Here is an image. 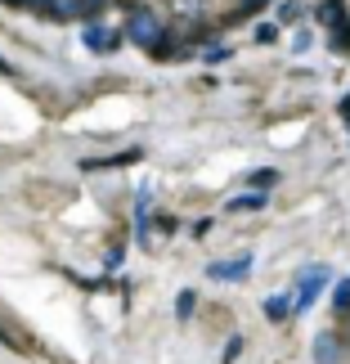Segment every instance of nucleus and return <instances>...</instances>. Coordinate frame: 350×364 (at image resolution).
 <instances>
[{"label": "nucleus", "mask_w": 350, "mask_h": 364, "mask_svg": "<svg viewBox=\"0 0 350 364\" xmlns=\"http://www.w3.org/2000/svg\"><path fill=\"white\" fill-rule=\"evenodd\" d=\"M126 36L135 41V46H144V50H153L158 41L166 36V27H162V14H153L148 5H135L131 9V18H126V27H121Z\"/></svg>", "instance_id": "f257e3e1"}, {"label": "nucleus", "mask_w": 350, "mask_h": 364, "mask_svg": "<svg viewBox=\"0 0 350 364\" xmlns=\"http://www.w3.org/2000/svg\"><path fill=\"white\" fill-rule=\"evenodd\" d=\"M328 265H310V270H301V279H297V292H292V301H297V311H310L315 306V297L324 292V284H328Z\"/></svg>", "instance_id": "f03ea898"}, {"label": "nucleus", "mask_w": 350, "mask_h": 364, "mask_svg": "<svg viewBox=\"0 0 350 364\" xmlns=\"http://www.w3.org/2000/svg\"><path fill=\"white\" fill-rule=\"evenodd\" d=\"M81 41H86V50H94V54H113L121 41H126V32H113V27H104V23H86V32H81Z\"/></svg>", "instance_id": "7ed1b4c3"}, {"label": "nucleus", "mask_w": 350, "mask_h": 364, "mask_svg": "<svg viewBox=\"0 0 350 364\" xmlns=\"http://www.w3.org/2000/svg\"><path fill=\"white\" fill-rule=\"evenodd\" d=\"M251 274V257L243 252V257H234V261H212L207 265V279H247Z\"/></svg>", "instance_id": "20e7f679"}, {"label": "nucleus", "mask_w": 350, "mask_h": 364, "mask_svg": "<svg viewBox=\"0 0 350 364\" xmlns=\"http://www.w3.org/2000/svg\"><path fill=\"white\" fill-rule=\"evenodd\" d=\"M315 18L324 23L328 32H337V27H346V23H350V14H346V0H319Z\"/></svg>", "instance_id": "39448f33"}, {"label": "nucleus", "mask_w": 350, "mask_h": 364, "mask_svg": "<svg viewBox=\"0 0 350 364\" xmlns=\"http://www.w3.org/2000/svg\"><path fill=\"white\" fill-rule=\"evenodd\" d=\"M341 360V342L332 333H319L315 338V364H337Z\"/></svg>", "instance_id": "423d86ee"}, {"label": "nucleus", "mask_w": 350, "mask_h": 364, "mask_svg": "<svg viewBox=\"0 0 350 364\" xmlns=\"http://www.w3.org/2000/svg\"><path fill=\"white\" fill-rule=\"evenodd\" d=\"M292 311H297V301H292V297H265V315H270L274 324H283Z\"/></svg>", "instance_id": "0eeeda50"}, {"label": "nucleus", "mask_w": 350, "mask_h": 364, "mask_svg": "<svg viewBox=\"0 0 350 364\" xmlns=\"http://www.w3.org/2000/svg\"><path fill=\"white\" fill-rule=\"evenodd\" d=\"M171 14H175V18H202L207 0H171Z\"/></svg>", "instance_id": "6e6552de"}, {"label": "nucleus", "mask_w": 350, "mask_h": 364, "mask_svg": "<svg viewBox=\"0 0 350 364\" xmlns=\"http://www.w3.org/2000/svg\"><path fill=\"white\" fill-rule=\"evenodd\" d=\"M278 180H283V176H278V171H274V166H261V171H251V176H247V185L265 193V189H274V185H278Z\"/></svg>", "instance_id": "1a4fd4ad"}, {"label": "nucleus", "mask_w": 350, "mask_h": 364, "mask_svg": "<svg viewBox=\"0 0 350 364\" xmlns=\"http://www.w3.org/2000/svg\"><path fill=\"white\" fill-rule=\"evenodd\" d=\"M261 207H265V193L256 189V193H243V198H234L225 212H261Z\"/></svg>", "instance_id": "9d476101"}, {"label": "nucleus", "mask_w": 350, "mask_h": 364, "mask_svg": "<svg viewBox=\"0 0 350 364\" xmlns=\"http://www.w3.org/2000/svg\"><path fill=\"white\" fill-rule=\"evenodd\" d=\"M113 5V0H81V23H90V18H99V14Z\"/></svg>", "instance_id": "9b49d317"}, {"label": "nucleus", "mask_w": 350, "mask_h": 364, "mask_svg": "<svg viewBox=\"0 0 350 364\" xmlns=\"http://www.w3.org/2000/svg\"><path fill=\"white\" fill-rule=\"evenodd\" d=\"M270 0H238V9H234V18H251V14H261Z\"/></svg>", "instance_id": "f8f14e48"}, {"label": "nucleus", "mask_w": 350, "mask_h": 364, "mask_svg": "<svg viewBox=\"0 0 350 364\" xmlns=\"http://www.w3.org/2000/svg\"><path fill=\"white\" fill-rule=\"evenodd\" d=\"M193 301H198V297H193V292L185 288V292L175 297V315H180V319H189V315H193Z\"/></svg>", "instance_id": "ddd939ff"}, {"label": "nucleus", "mask_w": 350, "mask_h": 364, "mask_svg": "<svg viewBox=\"0 0 350 364\" xmlns=\"http://www.w3.org/2000/svg\"><path fill=\"white\" fill-rule=\"evenodd\" d=\"M332 306H337V311H346V306H350V279H341V284H337V292H332Z\"/></svg>", "instance_id": "4468645a"}, {"label": "nucleus", "mask_w": 350, "mask_h": 364, "mask_svg": "<svg viewBox=\"0 0 350 364\" xmlns=\"http://www.w3.org/2000/svg\"><path fill=\"white\" fill-rule=\"evenodd\" d=\"M256 41H261V46H274V41H278V27L274 23H261L256 27Z\"/></svg>", "instance_id": "2eb2a0df"}, {"label": "nucleus", "mask_w": 350, "mask_h": 364, "mask_svg": "<svg viewBox=\"0 0 350 364\" xmlns=\"http://www.w3.org/2000/svg\"><path fill=\"white\" fill-rule=\"evenodd\" d=\"M278 18H283V23H297L301 18V5H297V0H288V5L278 9Z\"/></svg>", "instance_id": "dca6fc26"}, {"label": "nucleus", "mask_w": 350, "mask_h": 364, "mask_svg": "<svg viewBox=\"0 0 350 364\" xmlns=\"http://www.w3.org/2000/svg\"><path fill=\"white\" fill-rule=\"evenodd\" d=\"M341 117L350 122V95H346V100H341Z\"/></svg>", "instance_id": "f3484780"}, {"label": "nucleus", "mask_w": 350, "mask_h": 364, "mask_svg": "<svg viewBox=\"0 0 350 364\" xmlns=\"http://www.w3.org/2000/svg\"><path fill=\"white\" fill-rule=\"evenodd\" d=\"M0 5H13V9H18V5H27V0H0Z\"/></svg>", "instance_id": "a211bd4d"}, {"label": "nucleus", "mask_w": 350, "mask_h": 364, "mask_svg": "<svg viewBox=\"0 0 350 364\" xmlns=\"http://www.w3.org/2000/svg\"><path fill=\"white\" fill-rule=\"evenodd\" d=\"M0 73H9V68H5V63H0Z\"/></svg>", "instance_id": "6ab92c4d"}]
</instances>
